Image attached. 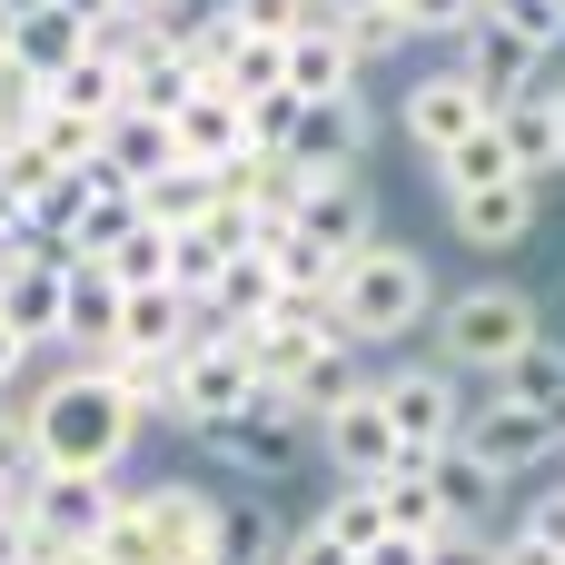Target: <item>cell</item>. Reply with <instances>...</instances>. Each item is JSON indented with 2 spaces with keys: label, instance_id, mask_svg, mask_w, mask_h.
<instances>
[{
  "label": "cell",
  "instance_id": "obj_31",
  "mask_svg": "<svg viewBox=\"0 0 565 565\" xmlns=\"http://www.w3.org/2000/svg\"><path fill=\"white\" fill-rule=\"evenodd\" d=\"M328 30L348 40V60H358V70H377V60H397V50L417 40V30L397 20V0H387V10H358V20H328Z\"/></svg>",
  "mask_w": 565,
  "mask_h": 565
},
{
  "label": "cell",
  "instance_id": "obj_27",
  "mask_svg": "<svg viewBox=\"0 0 565 565\" xmlns=\"http://www.w3.org/2000/svg\"><path fill=\"white\" fill-rule=\"evenodd\" d=\"M367 387H377V377H367V358H358V348H328L288 397H298V417L318 427V417H338V407H348V397H367Z\"/></svg>",
  "mask_w": 565,
  "mask_h": 565
},
{
  "label": "cell",
  "instance_id": "obj_26",
  "mask_svg": "<svg viewBox=\"0 0 565 565\" xmlns=\"http://www.w3.org/2000/svg\"><path fill=\"white\" fill-rule=\"evenodd\" d=\"M377 507H387V536H417V546L447 536V507H437V487H427V457H407V467L377 487Z\"/></svg>",
  "mask_w": 565,
  "mask_h": 565
},
{
  "label": "cell",
  "instance_id": "obj_40",
  "mask_svg": "<svg viewBox=\"0 0 565 565\" xmlns=\"http://www.w3.org/2000/svg\"><path fill=\"white\" fill-rule=\"evenodd\" d=\"M20 377H30V348H20V338H10V328H0V397H10V387H20Z\"/></svg>",
  "mask_w": 565,
  "mask_h": 565
},
{
  "label": "cell",
  "instance_id": "obj_30",
  "mask_svg": "<svg viewBox=\"0 0 565 565\" xmlns=\"http://www.w3.org/2000/svg\"><path fill=\"white\" fill-rule=\"evenodd\" d=\"M318 526H328V536H338L348 556H367V546L387 536V507H377V487H338V497L318 507Z\"/></svg>",
  "mask_w": 565,
  "mask_h": 565
},
{
  "label": "cell",
  "instance_id": "obj_14",
  "mask_svg": "<svg viewBox=\"0 0 565 565\" xmlns=\"http://www.w3.org/2000/svg\"><path fill=\"white\" fill-rule=\"evenodd\" d=\"M89 50H99V30H89L79 10H60V0H50V10H30V20L10 30V70H20V79H40V89H50L60 70H79Z\"/></svg>",
  "mask_w": 565,
  "mask_h": 565
},
{
  "label": "cell",
  "instance_id": "obj_21",
  "mask_svg": "<svg viewBox=\"0 0 565 565\" xmlns=\"http://www.w3.org/2000/svg\"><path fill=\"white\" fill-rule=\"evenodd\" d=\"M288 536H298V526H288L268 497H228V507H218V556L209 565H288Z\"/></svg>",
  "mask_w": 565,
  "mask_h": 565
},
{
  "label": "cell",
  "instance_id": "obj_35",
  "mask_svg": "<svg viewBox=\"0 0 565 565\" xmlns=\"http://www.w3.org/2000/svg\"><path fill=\"white\" fill-rule=\"evenodd\" d=\"M497 565H565V546H546L536 526H497Z\"/></svg>",
  "mask_w": 565,
  "mask_h": 565
},
{
  "label": "cell",
  "instance_id": "obj_18",
  "mask_svg": "<svg viewBox=\"0 0 565 565\" xmlns=\"http://www.w3.org/2000/svg\"><path fill=\"white\" fill-rule=\"evenodd\" d=\"M427 487L447 507V536H497V497H507L497 467H477L467 447H447V457H427Z\"/></svg>",
  "mask_w": 565,
  "mask_h": 565
},
{
  "label": "cell",
  "instance_id": "obj_47",
  "mask_svg": "<svg viewBox=\"0 0 565 565\" xmlns=\"http://www.w3.org/2000/svg\"><path fill=\"white\" fill-rule=\"evenodd\" d=\"M0 149H10V139H0Z\"/></svg>",
  "mask_w": 565,
  "mask_h": 565
},
{
  "label": "cell",
  "instance_id": "obj_15",
  "mask_svg": "<svg viewBox=\"0 0 565 565\" xmlns=\"http://www.w3.org/2000/svg\"><path fill=\"white\" fill-rule=\"evenodd\" d=\"M497 129H507V149H516V179H526V189L565 179V109H556V89L507 99V109H497Z\"/></svg>",
  "mask_w": 565,
  "mask_h": 565
},
{
  "label": "cell",
  "instance_id": "obj_5",
  "mask_svg": "<svg viewBox=\"0 0 565 565\" xmlns=\"http://www.w3.org/2000/svg\"><path fill=\"white\" fill-rule=\"evenodd\" d=\"M397 129H407L427 159H447L457 139L497 129V99H487V89H477L457 60H447V70H417V79H407V99H397Z\"/></svg>",
  "mask_w": 565,
  "mask_h": 565
},
{
  "label": "cell",
  "instance_id": "obj_49",
  "mask_svg": "<svg viewBox=\"0 0 565 565\" xmlns=\"http://www.w3.org/2000/svg\"><path fill=\"white\" fill-rule=\"evenodd\" d=\"M556 10H565V0H556Z\"/></svg>",
  "mask_w": 565,
  "mask_h": 565
},
{
  "label": "cell",
  "instance_id": "obj_2",
  "mask_svg": "<svg viewBox=\"0 0 565 565\" xmlns=\"http://www.w3.org/2000/svg\"><path fill=\"white\" fill-rule=\"evenodd\" d=\"M546 338V318H536V288H516V278H477V288H457L447 308H437V367L457 377H497V367H516L526 348Z\"/></svg>",
  "mask_w": 565,
  "mask_h": 565
},
{
  "label": "cell",
  "instance_id": "obj_7",
  "mask_svg": "<svg viewBox=\"0 0 565 565\" xmlns=\"http://www.w3.org/2000/svg\"><path fill=\"white\" fill-rule=\"evenodd\" d=\"M298 437H318V427L298 417V397H288V387H268L258 407H238V417H228V427H209L199 447H209L218 467H248V477H288V467H298Z\"/></svg>",
  "mask_w": 565,
  "mask_h": 565
},
{
  "label": "cell",
  "instance_id": "obj_48",
  "mask_svg": "<svg viewBox=\"0 0 565 565\" xmlns=\"http://www.w3.org/2000/svg\"><path fill=\"white\" fill-rule=\"evenodd\" d=\"M556 109H565V99H556Z\"/></svg>",
  "mask_w": 565,
  "mask_h": 565
},
{
  "label": "cell",
  "instance_id": "obj_16",
  "mask_svg": "<svg viewBox=\"0 0 565 565\" xmlns=\"http://www.w3.org/2000/svg\"><path fill=\"white\" fill-rule=\"evenodd\" d=\"M457 70H467V79H477V89H487L497 109L536 89V50H526V40L507 30V20H487V10H477V30L457 40Z\"/></svg>",
  "mask_w": 565,
  "mask_h": 565
},
{
  "label": "cell",
  "instance_id": "obj_11",
  "mask_svg": "<svg viewBox=\"0 0 565 565\" xmlns=\"http://www.w3.org/2000/svg\"><path fill=\"white\" fill-rule=\"evenodd\" d=\"M169 169H179V129H169L159 109H119V119L99 129V179H109V189L149 199Z\"/></svg>",
  "mask_w": 565,
  "mask_h": 565
},
{
  "label": "cell",
  "instance_id": "obj_20",
  "mask_svg": "<svg viewBox=\"0 0 565 565\" xmlns=\"http://www.w3.org/2000/svg\"><path fill=\"white\" fill-rule=\"evenodd\" d=\"M169 129H179V159H189V169H238V159H248V109L218 99V89H199Z\"/></svg>",
  "mask_w": 565,
  "mask_h": 565
},
{
  "label": "cell",
  "instance_id": "obj_4",
  "mask_svg": "<svg viewBox=\"0 0 565 565\" xmlns=\"http://www.w3.org/2000/svg\"><path fill=\"white\" fill-rule=\"evenodd\" d=\"M377 407H387V427H397V447H407V457H447V447H457V427H467V397H457V377H447L437 358L387 367V377H377Z\"/></svg>",
  "mask_w": 565,
  "mask_h": 565
},
{
  "label": "cell",
  "instance_id": "obj_45",
  "mask_svg": "<svg viewBox=\"0 0 565 565\" xmlns=\"http://www.w3.org/2000/svg\"><path fill=\"white\" fill-rule=\"evenodd\" d=\"M0 565H20V556H0Z\"/></svg>",
  "mask_w": 565,
  "mask_h": 565
},
{
  "label": "cell",
  "instance_id": "obj_12",
  "mask_svg": "<svg viewBox=\"0 0 565 565\" xmlns=\"http://www.w3.org/2000/svg\"><path fill=\"white\" fill-rule=\"evenodd\" d=\"M119 318H129V288H119L99 258H79V268H70V308H60V358H70V367H99V358L119 348Z\"/></svg>",
  "mask_w": 565,
  "mask_h": 565
},
{
  "label": "cell",
  "instance_id": "obj_3",
  "mask_svg": "<svg viewBox=\"0 0 565 565\" xmlns=\"http://www.w3.org/2000/svg\"><path fill=\"white\" fill-rule=\"evenodd\" d=\"M258 397H268L258 358H248L238 338H218V328H199V338L169 358V377H159V417H179L189 437L228 427V417H238V407H258Z\"/></svg>",
  "mask_w": 565,
  "mask_h": 565
},
{
  "label": "cell",
  "instance_id": "obj_37",
  "mask_svg": "<svg viewBox=\"0 0 565 565\" xmlns=\"http://www.w3.org/2000/svg\"><path fill=\"white\" fill-rule=\"evenodd\" d=\"M516 526H536V536H546V546H565V487H546V497H536V507H526V516H516Z\"/></svg>",
  "mask_w": 565,
  "mask_h": 565
},
{
  "label": "cell",
  "instance_id": "obj_42",
  "mask_svg": "<svg viewBox=\"0 0 565 565\" xmlns=\"http://www.w3.org/2000/svg\"><path fill=\"white\" fill-rule=\"evenodd\" d=\"M10 30H20V10H10V0H0V60H10Z\"/></svg>",
  "mask_w": 565,
  "mask_h": 565
},
{
  "label": "cell",
  "instance_id": "obj_24",
  "mask_svg": "<svg viewBox=\"0 0 565 565\" xmlns=\"http://www.w3.org/2000/svg\"><path fill=\"white\" fill-rule=\"evenodd\" d=\"M50 109H70V119H89V129H109V119L129 109V70H119L109 50H89L79 70H60V79H50Z\"/></svg>",
  "mask_w": 565,
  "mask_h": 565
},
{
  "label": "cell",
  "instance_id": "obj_6",
  "mask_svg": "<svg viewBox=\"0 0 565 565\" xmlns=\"http://www.w3.org/2000/svg\"><path fill=\"white\" fill-rule=\"evenodd\" d=\"M109 516H119V477H70V467H40L30 477V536H50L60 556H89L99 536H109Z\"/></svg>",
  "mask_w": 565,
  "mask_h": 565
},
{
  "label": "cell",
  "instance_id": "obj_23",
  "mask_svg": "<svg viewBox=\"0 0 565 565\" xmlns=\"http://www.w3.org/2000/svg\"><path fill=\"white\" fill-rule=\"evenodd\" d=\"M487 397H507V407H536L546 427H565V348H556V338H536L516 367H497V377H487Z\"/></svg>",
  "mask_w": 565,
  "mask_h": 565
},
{
  "label": "cell",
  "instance_id": "obj_33",
  "mask_svg": "<svg viewBox=\"0 0 565 565\" xmlns=\"http://www.w3.org/2000/svg\"><path fill=\"white\" fill-rule=\"evenodd\" d=\"M487 20H507L536 60H546V50H565V10H556V0H487Z\"/></svg>",
  "mask_w": 565,
  "mask_h": 565
},
{
  "label": "cell",
  "instance_id": "obj_17",
  "mask_svg": "<svg viewBox=\"0 0 565 565\" xmlns=\"http://www.w3.org/2000/svg\"><path fill=\"white\" fill-rule=\"evenodd\" d=\"M536 199H546V189L507 179V189H477V199H447V218H457V238H467V248L507 258L516 238H536Z\"/></svg>",
  "mask_w": 565,
  "mask_h": 565
},
{
  "label": "cell",
  "instance_id": "obj_19",
  "mask_svg": "<svg viewBox=\"0 0 565 565\" xmlns=\"http://www.w3.org/2000/svg\"><path fill=\"white\" fill-rule=\"evenodd\" d=\"M60 308H70V278L60 268H40V258H20L10 278H0V328L40 358V348H60Z\"/></svg>",
  "mask_w": 565,
  "mask_h": 565
},
{
  "label": "cell",
  "instance_id": "obj_34",
  "mask_svg": "<svg viewBox=\"0 0 565 565\" xmlns=\"http://www.w3.org/2000/svg\"><path fill=\"white\" fill-rule=\"evenodd\" d=\"M477 10H487V0H397V20H407L417 40H467Z\"/></svg>",
  "mask_w": 565,
  "mask_h": 565
},
{
  "label": "cell",
  "instance_id": "obj_44",
  "mask_svg": "<svg viewBox=\"0 0 565 565\" xmlns=\"http://www.w3.org/2000/svg\"><path fill=\"white\" fill-rule=\"evenodd\" d=\"M10 268H20V258H10ZM10 268H0V278H10Z\"/></svg>",
  "mask_w": 565,
  "mask_h": 565
},
{
  "label": "cell",
  "instance_id": "obj_46",
  "mask_svg": "<svg viewBox=\"0 0 565 565\" xmlns=\"http://www.w3.org/2000/svg\"><path fill=\"white\" fill-rule=\"evenodd\" d=\"M556 99H565V79H556Z\"/></svg>",
  "mask_w": 565,
  "mask_h": 565
},
{
  "label": "cell",
  "instance_id": "obj_28",
  "mask_svg": "<svg viewBox=\"0 0 565 565\" xmlns=\"http://www.w3.org/2000/svg\"><path fill=\"white\" fill-rule=\"evenodd\" d=\"M139 209H149L159 228H199V218H218L228 199H218V169H189V159H179V169H169V179H159Z\"/></svg>",
  "mask_w": 565,
  "mask_h": 565
},
{
  "label": "cell",
  "instance_id": "obj_1",
  "mask_svg": "<svg viewBox=\"0 0 565 565\" xmlns=\"http://www.w3.org/2000/svg\"><path fill=\"white\" fill-rule=\"evenodd\" d=\"M437 268L417 258V248H358L338 278H328V318H338V338L358 348V358H377V348H407L417 328H437Z\"/></svg>",
  "mask_w": 565,
  "mask_h": 565
},
{
  "label": "cell",
  "instance_id": "obj_10",
  "mask_svg": "<svg viewBox=\"0 0 565 565\" xmlns=\"http://www.w3.org/2000/svg\"><path fill=\"white\" fill-rule=\"evenodd\" d=\"M288 228H298L328 268H348L358 248H377V209H367V189H358V179H308V189H298V209H288Z\"/></svg>",
  "mask_w": 565,
  "mask_h": 565
},
{
  "label": "cell",
  "instance_id": "obj_32",
  "mask_svg": "<svg viewBox=\"0 0 565 565\" xmlns=\"http://www.w3.org/2000/svg\"><path fill=\"white\" fill-rule=\"evenodd\" d=\"M218 10H228L248 40H278V50H288L298 30H318V0H218Z\"/></svg>",
  "mask_w": 565,
  "mask_h": 565
},
{
  "label": "cell",
  "instance_id": "obj_41",
  "mask_svg": "<svg viewBox=\"0 0 565 565\" xmlns=\"http://www.w3.org/2000/svg\"><path fill=\"white\" fill-rule=\"evenodd\" d=\"M358 10H387V0H318V20H358Z\"/></svg>",
  "mask_w": 565,
  "mask_h": 565
},
{
  "label": "cell",
  "instance_id": "obj_43",
  "mask_svg": "<svg viewBox=\"0 0 565 565\" xmlns=\"http://www.w3.org/2000/svg\"><path fill=\"white\" fill-rule=\"evenodd\" d=\"M0 457H10V427H0Z\"/></svg>",
  "mask_w": 565,
  "mask_h": 565
},
{
  "label": "cell",
  "instance_id": "obj_39",
  "mask_svg": "<svg viewBox=\"0 0 565 565\" xmlns=\"http://www.w3.org/2000/svg\"><path fill=\"white\" fill-rule=\"evenodd\" d=\"M427 556H437V546H417V536H377L358 565H427Z\"/></svg>",
  "mask_w": 565,
  "mask_h": 565
},
{
  "label": "cell",
  "instance_id": "obj_9",
  "mask_svg": "<svg viewBox=\"0 0 565 565\" xmlns=\"http://www.w3.org/2000/svg\"><path fill=\"white\" fill-rule=\"evenodd\" d=\"M457 447H467L477 467H497V477H526V467H546V457L565 447V427H546L536 407L477 397V407H467V427H457Z\"/></svg>",
  "mask_w": 565,
  "mask_h": 565
},
{
  "label": "cell",
  "instance_id": "obj_29",
  "mask_svg": "<svg viewBox=\"0 0 565 565\" xmlns=\"http://www.w3.org/2000/svg\"><path fill=\"white\" fill-rule=\"evenodd\" d=\"M99 268H109L129 298H139V288H169V228H159V218H139V228H129V238H119Z\"/></svg>",
  "mask_w": 565,
  "mask_h": 565
},
{
  "label": "cell",
  "instance_id": "obj_36",
  "mask_svg": "<svg viewBox=\"0 0 565 565\" xmlns=\"http://www.w3.org/2000/svg\"><path fill=\"white\" fill-rule=\"evenodd\" d=\"M288 565H358V556H348V546H338V536H328V526L308 516V526L288 536Z\"/></svg>",
  "mask_w": 565,
  "mask_h": 565
},
{
  "label": "cell",
  "instance_id": "obj_8",
  "mask_svg": "<svg viewBox=\"0 0 565 565\" xmlns=\"http://www.w3.org/2000/svg\"><path fill=\"white\" fill-rule=\"evenodd\" d=\"M318 457L338 467V487H387V477L407 467V447H397V427H387L377 387H367V397H348L338 417H318Z\"/></svg>",
  "mask_w": 565,
  "mask_h": 565
},
{
  "label": "cell",
  "instance_id": "obj_25",
  "mask_svg": "<svg viewBox=\"0 0 565 565\" xmlns=\"http://www.w3.org/2000/svg\"><path fill=\"white\" fill-rule=\"evenodd\" d=\"M427 169H437V199H477V189H507L516 179V149H507V129H477L447 159H427Z\"/></svg>",
  "mask_w": 565,
  "mask_h": 565
},
{
  "label": "cell",
  "instance_id": "obj_13",
  "mask_svg": "<svg viewBox=\"0 0 565 565\" xmlns=\"http://www.w3.org/2000/svg\"><path fill=\"white\" fill-rule=\"evenodd\" d=\"M358 149H367V89H358V99H318V109H298L288 169H298V179H358Z\"/></svg>",
  "mask_w": 565,
  "mask_h": 565
},
{
  "label": "cell",
  "instance_id": "obj_38",
  "mask_svg": "<svg viewBox=\"0 0 565 565\" xmlns=\"http://www.w3.org/2000/svg\"><path fill=\"white\" fill-rule=\"evenodd\" d=\"M427 565H497V536H437Z\"/></svg>",
  "mask_w": 565,
  "mask_h": 565
},
{
  "label": "cell",
  "instance_id": "obj_22",
  "mask_svg": "<svg viewBox=\"0 0 565 565\" xmlns=\"http://www.w3.org/2000/svg\"><path fill=\"white\" fill-rule=\"evenodd\" d=\"M288 89H298V109H318V99H358V60H348V40H338L328 20L288 40Z\"/></svg>",
  "mask_w": 565,
  "mask_h": 565
}]
</instances>
